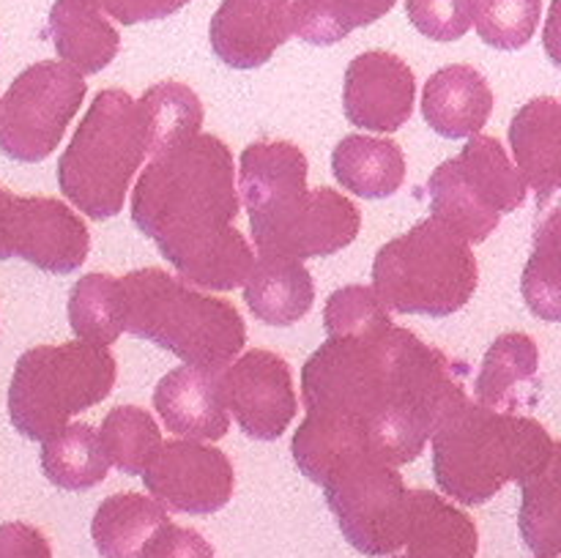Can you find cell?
Segmentation results:
<instances>
[{
    "label": "cell",
    "instance_id": "cell-1",
    "mask_svg": "<svg viewBox=\"0 0 561 558\" xmlns=\"http://www.w3.org/2000/svg\"><path fill=\"white\" fill-rule=\"evenodd\" d=\"M463 364L409 328L378 337H329L301 370L305 421L290 452L321 485L334 460L365 452L389 465L414 463L444 419L469 403Z\"/></svg>",
    "mask_w": 561,
    "mask_h": 558
},
{
    "label": "cell",
    "instance_id": "cell-2",
    "mask_svg": "<svg viewBox=\"0 0 561 558\" xmlns=\"http://www.w3.org/2000/svg\"><path fill=\"white\" fill-rule=\"evenodd\" d=\"M239 189L230 148L195 135L153 153L131 191V222L186 284L228 293L244 284L255 252L236 230Z\"/></svg>",
    "mask_w": 561,
    "mask_h": 558
},
{
    "label": "cell",
    "instance_id": "cell-3",
    "mask_svg": "<svg viewBox=\"0 0 561 558\" xmlns=\"http://www.w3.org/2000/svg\"><path fill=\"white\" fill-rule=\"evenodd\" d=\"M433 476L442 492L466 507L491 501L504 485H526L559 460V443L540 421L496 414L474 399L433 432Z\"/></svg>",
    "mask_w": 561,
    "mask_h": 558
},
{
    "label": "cell",
    "instance_id": "cell-4",
    "mask_svg": "<svg viewBox=\"0 0 561 558\" xmlns=\"http://www.w3.org/2000/svg\"><path fill=\"white\" fill-rule=\"evenodd\" d=\"M118 282L124 332L179 356L186 367L222 372L244 350V317L230 301L201 293L153 266L129 271Z\"/></svg>",
    "mask_w": 561,
    "mask_h": 558
},
{
    "label": "cell",
    "instance_id": "cell-5",
    "mask_svg": "<svg viewBox=\"0 0 561 558\" xmlns=\"http://www.w3.org/2000/svg\"><path fill=\"white\" fill-rule=\"evenodd\" d=\"M151 156L140 104L121 88L99 91L58 159V186L91 219L124 211L131 178Z\"/></svg>",
    "mask_w": 561,
    "mask_h": 558
},
{
    "label": "cell",
    "instance_id": "cell-6",
    "mask_svg": "<svg viewBox=\"0 0 561 558\" xmlns=\"http://www.w3.org/2000/svg\"><path fill=\"white\" fill-rule=\"evenodd\" d=\"M477 284L471 244L433 217L387 241L373 263V293L398 315L449 317L469 304Z\"/></svg>",
    "mask_w": 561,
    "mask_h": 558
},
{
    "label": "cell",
    "instance_id": "cell-7",
    "mask_svg": "<svg viewBox=\"0 0 561 558\" xmlns=\"http://www.w3.org/2000/svg\"><path fill=\"white\" fill-rule=\"evenodd\" d=\"M118 377L115 356L104 345L71 339L36 345L16 359L9 386V419L27 441H44L80 410L110 397Z\"/></svg>",
    "mask_w": 561,
    "mask_h": 558
},
{
    "label": "cell",
    "instance_id": "cell-8",
    "mask_svg": "<svg viewBox=\"0 0 561 558\" xmlns=\"http://www.w3.org/2000/svg\"><path fill=\"white\" fill-rule=\"evenodd\" d=\"M345 539L365 556H387L405 545L409 487L394 465L354 452L334 460L321 481Z\"/></svg>",
    "mask_w": 561,
    "mask_h": 558
},
{
    "label": "cell",
    "instance_id": "cell-9",
    "mask_svg": "<svg viewBox=\"0 0 561 558\" xmlns=\"http://www.w3.org/2000/svg\"><path fill=\"white\" fill-rule=\"evenodd\" d=\"M247 213L257 252L294 260L334 255L354 244L362 230L359 208L332 186L294 184Z\"/></svg>",
    "mask_w": 561,
    "mask_h": 558
},
{
    "label": "cell",
    "instance_id": "cell-10",
    "mask_svg": "<svg viewBox=\"0 0 561 558\" xmlns=\"http://www.w3.org/2000/svg\"><path fill=\"white\" fill-rule=\"evenodd\" d=\"M85 93V80L71 66H27L0 98V151L14 162H44L60 146Z\"/></svg>",
    "mask_w": 561,
    "mask_h": 558
},
{
    "label": "cell",
    "instance_id": "cell-11",
    "mask_svg": "<svg viewBox=\"0 0 561 558\" xmlns=\"http://www.w3.org/2000/svg\"><path fill=\"white\" fill-rule=\"evenodd\" d=\"M219 388L228 414L255 441H277L299 414L294 372L272 350H247L219 372Z\"/></svg>",
    "mask_w": 561,
    "mask_h": 558
},
{
    "label": "cell",
    "instance_id": "cell-12",
    "mask_svg": "<svg viewBox=\"0 0 561 558\" xmlns=\"http://www.w3.org/2000/svg\"><path fill=\"white\" fill-rule=\"evenodd\" d=\"M146 490L170 512L211 514L233 498V463L222 449L203 446L201 441L162 443L148 465Z\"/></svg>",
    "mask_w": 561,
    "mask_h": 558
},
{
    "label": "cell",
    "instance_id": "cell-13",
    "mask_svg": "<svg viewBox=\"0 0 561 558\" xmlns=\"http://www.w3.org/2000/svg\"><path fill=\"white\" fill-rule=\"evenodd\" d=\"M9 249L47 274H75L91 252V233L66 202L16 195Z\"/></svg>",
    "mask_w": 561,
    "mask_h": 558
},
{
    "label": "cell",
    "instance_id": "cell-14",
    "mask_svg": "<svg viewBox=\"0 0 561 558\" xmlns=\"http://www.w3.org/2000/svg\"><path fill=\"white\" fill-rule=\"evenodd\" d=\"M416 77L411 66L387 49L356 55L345 69V118L367 131H398L414 113Z\"/></svg>",
    "mask_w": 561,
    "mask_h": 558
},
{
    "label": "cell",
    "instance_id": "cell-15",
    "mask_svg": "<svg viewBox=\"0 0 561 558\" xmlns=\"http://www.w3.org/2000/svg\"><path fill=\"white\" fill-rule=\"evenodd\" d=\"M290 36V0H222L208 25L214 55L241 71L268 63Z\"/></svg>",
    "mask_w": 561,
    "mask_h": 558
},
{
    "label": "cell",
    "instance_id": "cell-16",
    "mask_svg": "<svg viewBox=\"0 0 561 558\" xmlns=\"http://www.w3.org/2000/svg\"><path fill=\"white\" fill-rule=\"evenodd\" d=\"M477 405L496 414H524L542 399L540 348L524 332L493 339L474 381Z\"/></svg>",
    "mask_w": 561,
    "mask_h": 558
},
{
    "label": "cell",
    "instance_id": "cell-17",
    "mask_svg": "<svg viewBox=\"0 0 561 558\" xmlns=\"http://www.w3.org/2000/svg\"><path fill=\"white\" fill-rule=\"evenodd\" d=\"M153 408L162 416L168 432L186 441H219L230 430L219 372L197 367L170 370L153 388Z\"/></svg>",
    "mask_w": 561,
    "mask_h": 558
},
{
    "label": "cell",
    "instance_id": "cell-18",
    "mask_svg": "<svg viewBox=\"0 0 561 558\" xmlns=\"http://www.w3.org/2000/svg\"><path fill=\"white\" fill-rule=\"evenodd\" d=\"M515 170L546 208L561 186V104L559 98H531L515 113L510 124Z\"/></svg>",
    "mask_w": 561,
    "mask_h": 558
},
{
    "label": "cell",
    "instance_id": "cell-19",
    "mask_svg": "<svg viewBox=\"0 0 561 558\" xmlns=\"http://www.w3.org/2000/svg\"><path fill=\"white\" fill-rule=\"evenodd\" d=\"M491 113L493 91L474 66H444L425 82L422 115H425L427 126L447 140L480 135Z\"/></svg>",
    "mask_w": 561,
    "mask_h": 558
},
{
    "label": "cell",
    "instance_id": "cell-20",
    "mask_svg": "<svg viewBox=\"0 0 561 558\" xmlns=\"http://www.w3.org/2000/svg\"><path fill=\"white\" fill-rule=\"evenodd\" d=\"M244 301L252 315L268 326H294L316 304V282L301 260L261 255L244 279Z\"/></svg>",
    "mask_w": 561,
    "mask_h": 558
},
{
    "label": "cell",
    "instance_id": "cell-21",
    "mask_svg": "<svg viewBox=\"0 0 561 558\" xmlns=\"http://www.w3.org/2000/svg\"><path fill=\"white\" fill-rule=\"evenodd\" d=\"M405 558H474L480 550L477 523L431 490H409Z\"/></svg>",
    "mask_w": 561,
    "mask_h": 558
},
{
    "label": "cell",
    "instance_id": "cell-22",
    "mask_svg": "<svg viewBox=\"0 0 561 558\" xmlns=\"http://www.w3.org/2000/svg\"><path fill=\"white\" fill-rule=\"evenodd\" d=\"M49 36H53L58 58L75 71L99 74L115 60L121 49V36L113 22L85 0H55L49 9Z\"/></svg>",
    "mask_w": 561,
    "mask_h": 558
},
{
    "label": "cell",
    "instance_id": "cell-23",
    "mask_svg": "<svg viewBox=\"0 0 561 558\" xmlns=\"http://www.w3.org/2000/svg\"><path fill=\"white\" fill-rule=\"evenodd\" d=\"M455 175L466 186L471 197L488 211L513 213L526 202V181L510 162L507 151L496 137L474 135L463 146V151L449 159Z\"/></svg>",
    "mask_w": 561,
    "mask_h": 558
},
{
    "label": "cell",
    "instance_id": "cell-24",
    "mask_svg": "<svg viewBox=\"0 0 561 558\" xmlns=\"http://www.w3.org/2000/svg\"><path fill=\"white\" fill-rule=\"evenodd\" d=\"M332 173L345 191L365 200H383L405 181L403 148L383 137L348 135L334 148Z\"/></svg>",
    "mask_w": 561,
    "mask_h": 558
},
{
    "label": "cell",
    "instance_id": "cell-25",
    "mask_svg": "<svg viewBox=\"0 0 561 558\" xmlns=\"http://www.w3.org/2000/svg\"><path fill=\"white\" fill-rule=\"evenodd\" d=\"M168 509L140 492H115L99 503L91 536L104 558H140L148 536L168 523Z\"/></svg>",
    "mask_w": 561,
    "mask_h": 558
},
{
    "label": "cell",
    "instance_id": "cell-26",
    "mask_svg": "<svg viewBox=\"0 0 561 558\" xmlns=\"http://www.w3.org/2000/svg\"><path fill=\"white\" fill-rule=\"evenodd\" d=\"M42 470L60 490H91L107 479L110 463L91 425H66L42 446Z\"/></svg>",
    "mask_w": 561,
    "mask_h": 558
},
{
    "label": "cell",
    "instance_id": "cell-27",
    "mask_svg": "<svg viewBox=\"0 0 561 558\" xmlns=\"http://www.w3.org/2000/svg\"><path fill=\"white\" fill-rule=\"evenodd\" d=\"M398 0H294V33L316 47L343 42L356 27H367L387 16Z\"/></svg>",
    "mask_w": 561,
    "mask_h": 558
},
{
    "label": "cell",
    "instance_id": "cell-28",
    "mask_svg": "<svg viewBox=\"0 0 561 558\" xmlns=\"http://www.w3.org/2000/svg\"><path fill=\"white\" fill-rule=\"evenodd\" d=\"M69 323L77 339L113 345L124 334V290L110 274H85L69 295Z\"/></svg>",
    "mask_w": 561,
    "mask_h": 558
},
{
    "label": "cell",
    "instance_id": "cell-29",
    "mask_svg": "<svg viewBox=\"0 0 561 558\" xmlns=\"http://www.w3.org/2000/svg\"><path fill=\"white\" fill-rule=\"evenodd\" d=\"M137 104H140L142 120H146L151 156L201 135L203 104L190 85L157 82L137 98Z\"/></svg>",
    "mask_w": 561,
    "mask_h": 558
},
{
    "label": "cell",
    "instance_id": "cell-30",
    "mask_svg": "<svg viewBox=\"0 0 561 558\" xmlns=\"http://www.w3.org/2000/svg\"><path fill=\"white\" fill-rule=\"evenodd\" d=\"M99 446L110 465L126 476H142L162 449V432L146 408L118 405L102 421Z\"/></svg>",
    "mask_w": 561,
    "mask_h": 558
},
{
    "label": "cell",
    "instance_id": "cell-31",
    "mask_svg": "<svg viewBox=\"0 0 561 558\" xmlns=\"http://www.w3.org/2000/svg\"><path fill=\"white\" fill-rule=\"evenodd\" d=\"M427 191H431V217L447 224L453 233H458L469 244L488 241V235L502 222L496 211H488L466 191L449 159L433 170L431 178H427Z\"/></svg>",
    "mask_w": 561,
    "mask_h": 558
},
{
    "label": "cell",
    "instance_id": "cell-32",
    "mask_svg": "<svg viewBox=\"0 0 561 558\" xmlns=\"http://www.w3.org/2000/svg\"><path fill=\"white\" fill-rule=\"evenodd\" d=\"M559 460H553L546 474L529 479L520 501V534L537 553V558H559L561 550V487Z\"/></svg>",
    "mask_w": 561,
    "mask_h": 558
},
{
    "label": "cell",
    "instance_id": "cell-33",
    "mask_svg": "<svg viewBox=\"0 0 561 558\" xmlns=\"http://www.w3.org/2000/svg\"><path fill=\"white\" fill-rule=\"evenodd\" d=\"M524 299L537 317L557 323L561 317V271H559V211L553 208L535 235V252L526 263Z\"/></svg>",
    "mask_w": 561,
    "mask_h": 558
},
{
    "label": "cell",
    "instance_id": "cell-34",
    "mask_svg": "<svg viewBox=\"0 0 561 558\" xmlns=\"http://www.w3.org/2000/svg\"><path fill=\"white\" fill-rule=\"evenodd\" d=\"M542 20V0H474L477 36L493 49L515 53L535 38Z\"/></svg>",
    "mask_w": 561,
    "mask_h": 558
},
{
    "label": "cell",
    "instance_id": "cell-35",
    "mask_svg": "<svg viewBox=\"0 0 561 558\" xmlns=\"http://www.w3.org/2000/svg\"><path fill=\"white\" fill-rule=\"evenodd\" d=\"M323 328L327 337H378L392 328V317L373 288L345 284L329 295L323 306Z\"/></svg>",
    "mask_w": 561,
    "mask_h": 558
},
{
    "label": "cell",
    "instance_id": "cell-36",
    "mask_svg": "<svg viewBox=\"0 0 561 558\" xmlns=\"http://www.w3.org/2000/svg\"><path fill=\"white\" fill-rule=\"evenodd\" d=\"M405 16L433 42H458L471 31L474 0H405Z\"/></svg>",
    "mask_w": 561,
    "mask_h": 558
},
{
    "label": "cell",
    "instance_id": "cell-37",
    "mask_svg": "<svg viewBox=\"0 0 561 558\" xmlns=\"http://www.w3.org/2000/svg\"><path fill=\"white\" fill-rule=\"evenodd\" d=\"M140 558H217V553L211 542H206V536L195 528H184L168 520L148 536Z\"/></svg>",
    "mask_w": 561,
    "mask_h": 558
},
{
    "label": "cell",
    "instance_id": "cell-38",
    "mask_svg": "<svg viewBox=\"0 0 561 558\" xmlns=\"http://www.w3.org/2000/svg\"><path fill=\"white\" fill-rule=\"evenodd\" d=\"M0 558H53V547L42 528L14 520L0 525Z\"/></svg>",
    "mask_w": 561,
    "mask_h": 558
},
{
    "label": "cell",
    "instance_id": "cell-39",
    "mask_svg": "<svg viewBox=\"0 0 561 558\" xmlns=\"http://www.w3.org/2000/svg\"><path fill=\"white\" fill-rule=\"evenodd\" d=\"M190 0H102L99 9L118 20L121 25H137V22L164 20V16L181 11Z\"/></svg>",
    "mask_w": 561,
    "mask_h": 558
},
{
    "label": "cell",
    "instance_id": "cell-40",
    "mask_svg": "<svg viewBox=\"0 0 561 558\" xmlns=\"http://www.w3.org/2000/svg\"><path fill=\"white\" fill-rule=\"evenodd\" d=\"M16 195L0 186V260H11L9 249V230H11V213H14Z\"/></svg>",
    "mask_w": 561,
    "mask_h": 558
},
{
    "label": "cell",
    "instance_id": "cell-41",
    "mask_svg": "<svg viewBox=\"0 0 561 558\" xmlns=\"http://www.w3.org/2000/svg\"><path fill=\"white\" fill-rule=\"evenodd\" d=\"M85 3H91V5H96V9H99V3H102V0H85ZM99 11H102V9H99Z\"/></svg>",
    "mask_w": 561,
    "mask_h": 558
},
{
    "label": "cell",
    "instance_id": "cell-42",
    "mask_svg": "<svg viewBox=\"0 0 561 558\" xmlns=\"http://www.w3.org/2000/svg\"><path fill=\"white\" fill-rule=\"evenodd\" d=\"M392 558H405V556H392Z\"/></svg>",
    "mask_w": 561,
    "mask_h": 558
}]
</instances>
